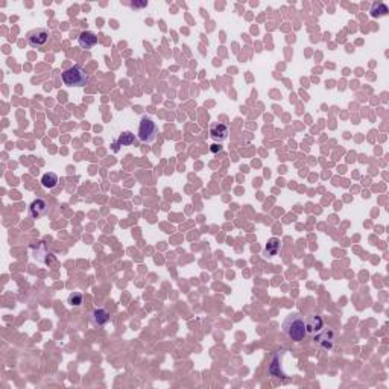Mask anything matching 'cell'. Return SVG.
Here are the masks:
<instances>
[{"instance_id": "obj_1", "label": "cell", "mask_w": 389, "mask_h": 389, "mask_svg": "<svg viewBox=\"0 0 389 389\" xmlns=\"http://www.w3.org/2000/svg\"><path fill=\"white\" fill-rule=\"evenodd\" d=\"M283 333L287 339L294 342H301L307 337L306 319L299 313H291L283 322Z\"/></svg>"}, {"instance_id": "obj_2", "label": "cell", "mask_w": 389, "mask_h": 389, "mask_svg": "<svg viewBox=\"0 0 389 389\" xmlns=\"http://www.w3.org/2000/svg\"><path fill=\"white\" fill-rule=\"evenodd\" d=\"M61 78H62V82L69 87H79L81 89V87H85L89 84V73H87L85 69L81 66H73L64 70L61 74Z\"/></svg>"}, {"instance_id": "obj_3", "label": "cell", "mask_w": 389, "mask_h": 389, "mask_svg": "<svg viewBox=\"0 0 389 389\" xmlns=\"http://www.w3.org/2000/svg\"><path fill=\"white\" fill-rule=\"evenodd\" d=\"M157 132H158L157 123L150 117L143 116L140 123H139V132H137V139H139L142 143H152L157 139Z\"/></svg>"}, {"instance_id": "obj_4", "label": "cell", "mask_w": 389, "mask_h": 389, "mask_svg": "<svg viewBox=\"0 0 389 389\" xmlns=\"http://www.w3.org/2000/svg\"><path fill=\"white\" fill-rule=\"evenodd\" d=\"M313 339H315V344H316L319 348H322V350H325V351H330V350H333V347H334L336 333H334V330L330 329V327H324L316 336H313Z\"/></svg>"}, {"instance_id": "obj_5", "label": "cell", "mask_w": 389, "mask_h": 389, "mask_svg": "<svg viewBox=\"0 0 389 389\" xmlns=\"http://www.w3.org/2000/svg\"><path fill=\"white\" fill-rule=\"evenodd\" d=\"M47 40H49V31L44 28H37V29L28 32V35H26L28 44L34 49H40V47L46 46Z\"/></svg>"}, {"instance_id": "obj_6", "label": "cell", "mask_w": 389, "mask_h": 389, "mask_svg": "<svg viewBox=\"0 0 389 389\" xmlns=\"http://www.w3.org/2000/svg\"><path fill=\"white\" fill-rule=\"evenodd\" d=\"M210 139L211 140H215L218 143H222L228 139V134H230V128H228V125H225V123H211L210 125Z\"/></svg>"}, {"instance_id": "obj_7", "label": "cell", "mask_w": 389, "mask_h": 389, "mask_svg": "<svg viewBox=\"0 0 389 389\" xmlns=\"http://www.w3.org/2000/svg\"><path fill=\"white\" fill-rule=\"evenodd\" d=\"M306 327H307V336L313 337L325 327V322H324L322 316H319V315H310L306 319Z\"/></svg>"}, {"instance_id": "obj_8", "label": "cell", "mask_w": 389, "mask_h": 389, "mask_svg": "<svg viewBox=\"0 0 389 389\" xmlns=\"http://www.w3.org/2000/svg\"><path fill=\"white\" fill-rule=\"evenodd\" d=\"M47 211H49V205H47L46 201L41 199V198H37L35 201H32V204L29 205V216L34 218V219L46 216Z\"/></svg>"}, {"instance_id": "obj_9", "label": "cell", "mask_w": 389, "mask_h": 389, "mask_svg": "<svg viewBox=\"0 0 389 389\" xmlns=\"http://www.w3.org/2000/svg\"><path fill=\"white\" fill-rule=\"evenodd\" d=\"M78 44L81 49H92L97 44V35L92 31H84L81 32L79 38H78Z\"/></svg>"}, {"instance_id": "obj_10", "label": "cell", "mask_w": 389, "mask_h": 389, "mask_svg": "<svg viewBox=\"0 0 389 389\" xmlns=\"http://www.w3.org/2000/svg\"><path fill=\"white\" fill-rule=\"evenodd\" d=\"M90 321L96 327H104V325L110 321V313L105 309H94L90 313Z\"/></svg>"}, {"instance_id": "obj_11", "label": "cell", "mask_w": 389, "mask_h": 389, "mask_svg": "<svg viewBox=\"0 0 389 389\" xmlns=\"http://www.w3.org/2000/svg\"><path fill=\"white\" fill-rule=\"evenodd\" d=\"M280 251H281V241L277 239V237H271V239L266 242L265 249H263V256H265L266 259H269V257L277 256Z\"/></svg>"}, {"instance_id": "obj_12", "label": "cell", "mask_w": 389, "mask_h": 389, "mask_svg": "<svg viewBox=\"0 0 389 389\" xmlns=\"http://www.w3.org/2000/svg\"><path fill=\"white\" fill-rule=\"evenodd\" d=\"M135 140V135L131 132V131H123L120 135H119V139L114 142V152H117L119 150V146H131Z\"/></svg>"}, {"instance_id": "obj_13", "label": "cell", "mask_w": 389, "mask_h": 389, "mask_svg": "<svg viewBox=\"0 0 389 389\" xmlns=\"http://www.w3.org/2000/svg\"><path fill=\"white\" fill-rule=\"evenodd\" d=\"M41 184L44 189H55V187L58 185V175L54 173V172H47L43 175V178H41Z\"/></svg>"}, {"instance_id": "obj_14", "label": "cell", "mask_w": 389, "mask_h": 389, "mask_svg": "<svg viewBox=\"0 0 389 389\" xmlns=\"http://www.w3.org/2000/svg\"><path fill=\"white\" fill-rule=\"evenodd\" d=\"M371 17H374V19H379V17H383V16H386L388 14V6L385 5V3H382V2H377V3H374L372 5V8H371Z\"/></svg>"}, {"instance_id": "obj_15", "label": "cell", "mask_w": 389, "mask_h": 389, "mask_svg": "<svg viewBox=\"0 0 389 389\" xmlns=\"http://www.w3.org/2000/svg\"><path fill=\"white\" fill-rule=\"evenodd\" d=\"M67 301H69V304H70V306L79 307V306L82 304V294H81V292H73V294L69 295Z\"/></svg>"}, {"instance_id": "obj_16", "label": "cell", "mask_w": 389, "mask_h": 389, "mask_svg": "<svg viewBox=\"0 0 389 389\" xmlns=\"http://www.w3.org/2000/svg\"><path fill=\"white\" fill-rule=\"evenodd\" d=\"M210 150H211L213 154H218L219 150H222V146H221V145H218V143H216V145H211Z\"/></svg>"}, {"instance_id": "obj_17", "label": "cell", "mask_w": 389, "mask_h": 389, "mask_svg": "<svg viewBox=\"0 0 389 389\" xmlns=\"http://www.w3.org/2000/svg\"><path fill=\"white\" fill-rule=\"evenodd\" d=\"M148 6V2H140V3H131V8H143Z\"/></svg>"}]
</instances>
